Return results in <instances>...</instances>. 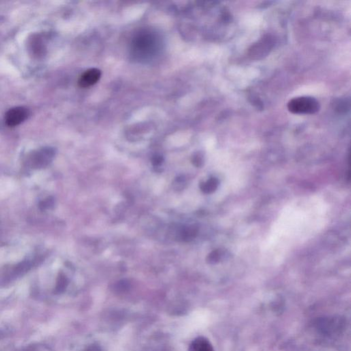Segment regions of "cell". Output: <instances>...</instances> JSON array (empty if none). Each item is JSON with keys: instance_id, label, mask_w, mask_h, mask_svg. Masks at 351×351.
Wrapping results in <instances>:
<instances>
[{"instance_id": "cell-8", "label": "cell", "mask_w": 351, "mask_h": 351, "mask_svg": "<svg viewBox=\"0 0 351 351\" xmlns=\"http://www.w3.org/2000/svg\"><path fill=\"white\" fill-rule=\"evenodd\" d=\"M221 256L220 252L218 250L213 251L208 256V261L210 264H215L220 260Z\"/></svg>"}, {"instance_id": "cell-6", "label": "cell", "mask_w": 351, "mask_h": 351, "mask_svg": "<svg viewBox=\"0 0 351 351\" xmlns=\"http://www.w3.org/2000/svg\"><path fill=\"white\" fill-rule=\"evenodd\" d=\"M219 181L216 178H211L206 183H203L201 184V189L204 193L211 194L216 191L218 188Z\"/></svg>"}, {"instance_id": "cell-9", "label": "cell", "mask_w": 351, "mask_h": 351, "mask_svg": "<svg viewBox=\"0 0 351 351\" xmlns=\"http://www.w3.org/2000/svg\"><path fill=\"white\" fill-rule=\"evenodd\" d=\"M192 163H193L194 165H196V167H201L202 164L203 163V156L200 154H196L193 158H192Z\"/></svg>"}, {"instance_id": "cell-4", "label": "cell", "mask_w": 351, "mask_h": 351, "mask_svg": "<svg viewBox=\"0 0 351 351\" xmlns=\"http://www.w3.org/2000/svg\"><path fill=\"white\" fill-rule=\"evenodd\" d=\"M189 351H214V349L208 339L198 337L191 343Z\"/></svg>"}, {"instance_id": "cell-5", "label": "cell", "mask_w": 351, "mask_h": 351, "mask_svg": "<svg viewBox=\"0 0 351 351\" xmlns=\"http://www.w3.org/2000/svg\"><path fill=\"white\" fill-rule=\"evenodd\" d=\"M198 228L196 226H187L183 227L179 233V237L183 241H192L196 237L198 234Z\"/></svg>"}, {"instance_id": "cell-3", "label": "cell", "mask_w": 351, "mask_h": 351, "mask_svg": "<svg viewBox=\"0 0 351 351\" xmlns=\"http://www.w3.org/2000/svg\"><path fill=\"white\" fill-rule=\"evenodd\" d=\"M101 71L96 68L88 69L81 75L78 80V84L80 87L87 88L94 85L101 78Z\"/></svg>"}, {"instance_id": "cell-1", "label": "cell", "mask_w": 351, "mask_h": 351, "mask_svg": "<svg viewBox=\"0 0 351 351\" xmlns=\"http://www.w3.org/2000/svg\"><path fill=\"white\" fill-rule=\"evenodd\" d=\"M288 109L290 112L298 115L315 114L320 109V104L316 98L310 96H300L289 101Z\"/></svg>"}, {"instance_id": "cell-7", "label": "cell", "mask_w": 351, "mask_h": 351, "mask_svg": "<svg viewBox=\"0 0 351 351\" xmlns=\"http://www.w3.org/2000/svg\"><path fill=\"white\" fill-rule=\"evenodd\" d=\"M67 285V280L65 278V276L63 275H60L59 279H58L57 286H56V289H57L58 291L61 292L65 290L66 286Z\"/></svg>"}, {"instance_id": "cell-2", "label": "cell", "mask_w": 351, "mask_h": 351, "mask_svg": "<svg viewBox=\"0 0 351 351\" xmlns=\"http://www.w3.org/2000/svg\"><path fill=\"white\" fill-rule=\"evenodd\" d=\"M28 109L22 107H15L8 111L6 114V123L11 127L20 125L28 118Z\"/></svg>"}, {"instance_id": "cell-10", "label": "cell", "mask_w": 351, "mask_h": 351, "mask_svg": "<svg viewBox=\"0 0 351 351\" xmlns=\"http://www.w3.org/2000/svg\"><path fill=\"white\" fill-rule=\"evenodd\" d=\"M163 156L161 155H155L153 156V158H152V163L153 164L154 166H156V167H157V166H159L163 163Z\"/></svg>"}]
</instances>
